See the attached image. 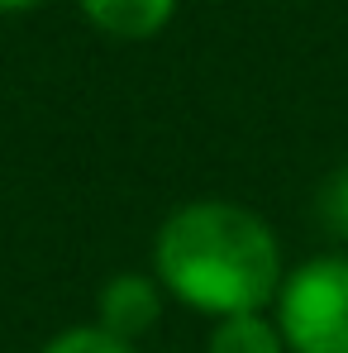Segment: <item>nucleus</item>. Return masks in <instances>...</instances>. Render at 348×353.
<instances>
[{"mask_svg":"<svg viewBox=\"0 0 348 353\" xmlns=\"http://www.w3.org/2000/svg\"><path fill=\"white\" fill-rule=\"evenodd\" d=\"M153 277L172 301L215 325L277 301L287 268L272 225L248 205L186 201L153 239Z\"/></svg>","mask_w":348,"mask_h":353,"instance_id":"f257e3e1","label":"nucleus"},{"mask_svg":"<svg viewBox=\"0 0 348 353\" xmlns=\"http://www.w3.org/2000/svg\"><path fill=\"white\" fill-rule=\"evenodd\" d=\"M277 330L287 353H348V258L320 253L291 268L277 292Z\"/></svg>","mask_w":348,"mask_h":353,"instance_id":"f03ea898","label":"nucleus"},{"mask_svg":"<svg viewBox=\"0 0 348 353\" xmlns=\"http://www.w3.org/2000/svg\"><path fill=\"white\" fill-rule=\"evenodd\" d=\"M163 305H167V292L153 272H115L96 292V325L124 344H139L148 330H158Z\"/></svg>","mask_w":348,"mask_h":353,"instance_id":"7ed1b4c3","label":"nucleus"},{"mask_svg":"<svg viewBox=\"0 0 348 353\" xmlns=\"http://www.w3.org/2000/svg\"><path fill=\"white\" fill-rule=\"evenodd\" d=\"M76 5L101 34L124 39V43H143L163 34L176 14V0H76Z\"/></svg>","mask_w":348,"mask_h":353,"instance_id":"20e7f679","label":"nucleus"},{"mask_svg":"<svg viewBox=\"0 0 348 353\" xmlns=\"http://www.w3.org/2000/svg\"><path fill=\"white\" fill-rule=\"evenodd\" d=\"M205 353H287V339L277 330V320H267L263 310L253 315H229L210 325Z\"/></svg>","mask_w":348,"mask_h":353,"instance_id":"39448f33","label":"nucleus"},{"mask_svg":"<svg viewBox=\"0 0 348 353\" xmlns=\"http://www.w3.org/2000/svg\"><path fill=\"white\" fill-rule=\"evenodd\" d=\"M39 353H139V344H124L101 325H72V330H58Z\"/></svg>","mask_w":348,"mask_h":353,"instance_id":"423d86ee","label":"nucleus"},{"mask_svg":"<svg viewBox=\"0 0 348 353\" xmlns=\"http://www.w3.org/2000/svg\"><path fill=\"white\" fill-rule=\"evenodd\" d=\"M320 225H325L329 234L348 239V168L334 172L325 181V191H320Z\"/></svg>","mask_w":348,"mask_h":353,"instance_id":"0eeeda50","label":"nucleus"},{"mask_svg":"<svg viewBox=\"0 0 348 353\" xmlns=\"http://www.w3.org/2000/svg\"><path fill=\"white\" fill-rule=\"evenodd\" d=\"M43 0H0V14H19V10H34Z\"/></svg>","mask_w":348,"mask_h":353,"instance_id":"6e6552de","label":"nucleus"}]
</instances>
